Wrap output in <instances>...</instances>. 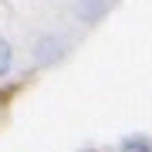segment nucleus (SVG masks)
Masks as SVG:
<instances>
[{"label":"nucleus","instance_id":"1","mask_svg":"<svg viewBox=\"0 0 152 152\" xmlns=\"http://www.w3.org/2000/svg\"><path fill=\"white\" fill-rule=\"evenodd\" d=\"M68 51H71V41L61 31H44L31 44V61L37 68H54V64H61L68 58Z\"/></svg>","mask_w":152,"mask_h":152},{"label":"nucleus","instance_id":"2","mask_svg":"<svg viewBox=\"0 0 152 152\" xmlns=\"http://www.w3.org/2000/svg\"><path fill=\"white\" fill-rule=\"evenodd\" d=\"M115 0H71V10H75V20L81 24V27H95V24H102L105 17L112 14Z\"/></svg>","mask_w":152,"mask_h":152},{"label":"nucleus","instance_id":"3","mask_svg":"<svg viewBox=\"0 0 152 152\" xmlns=\"http://www.w3.org/2000/svg\"><path fill=\"white\" fill-rule=\"evenodd\" d=\"M10 71H14V48H10V41L0 34V81H4Z\"/></svg>","mask_w":152,"mask_h":152},{"label":"nucleus","instance_id":"4","mask_svg":"<svg viewBox=\"0 0 152 152\" xmlns=\"http://www.w3.org/2000/svg\"><path fill=\"white\" fill-rule=\"evenodd\" d=\"M118 152H152V142L145 135H129L118 142Z\"/></svg>","mask_w":152,"mask_h":152}]
</instances>
